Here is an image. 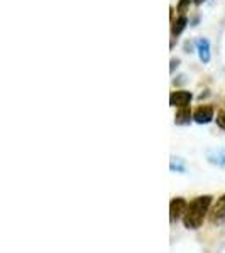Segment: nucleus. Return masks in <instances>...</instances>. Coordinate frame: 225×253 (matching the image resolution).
<instances>
[{"label":"nucleus","mask_w":225,"mask_h":253,"mask_svg":"<svg viewBox=\"0 0 225 253\" xmlns=\"http://www.w3.org/2000/svg\"><path fill=\"white\" fill-rule=\"evenodd\" d=\"M214 198L212 196H198L193 201L188 203L186 213L183 216V224H185L186 230H198L203 224V219L205 216L210 213V206Z\"/></svg>","instance_id":"nucleus-1"},{"label":"nucleus","mask_w":225,"mask_h":253,"mask_svg":"<svg viewBox=\"0 0 225 253\" xmlns=\"http://www.w3.org/2000/svg\"><path fill=\"white\" fill-rule=\"evenodd\" d=\"M188 203L185 198H173L169 203V221L176 223L178 219H183V216L186 213Z\"/></svg>","instance_id":"nucleus-2"},{"label":"nucleus","mask_w":225,"mask_h":253,"mask_svg":"<svg viewBox=\"0 0 225 253\" xmlns=\"http://www.w3.org/2000/svg\"><path fill=\"white\" fill-rule=\"evenodd\" d=\"M191 100H193V95H191V91H186V89H178V91H173L169 95V105L174 108L190 107Z\"/></svg>","instance_id":"nucleus-3"},{"label":"nucleus","mask_w":225,"mask_h":253,"mask_svg":"<svg viewBox=\"0 0 225 253\" xmlns=\"http://www.w3.org/2000/svg\"><path fill=\"white\" fill-rule=\"evenodd\" d=\"M214 118H215V110L210 105H202V107H198L193 112V120L200 125L210 124Z\"/></svg>","instance_id":"nucleus-4"},{"label":"nucleus","mask_w":225,"mask_h":253,"mask_svg":"<svg viewBox=\"0 0 225 253\" xmlns=\"http://www.w3.org/2000/svg\"><path fill=\"white\" fill-rule=\"evenodd\" d=\"M208 218H210L212 223H224L225 221V194L220 196L219 199H217V203L214 205V208L210 210V213H208Z\"/></svg>","instance_id":"nucleus-5"},{"label":"nucleus","mask_w":225,"mask_h":253,"mask_svg":"<svg viewBox=\"0 0 225 253\" xmlns=\"http://www.w3.org/2000/svg\"><path fill=\"white\" fill-rule=\"evenodd\" d=\"M196 46V51H198V58L202 61L203 64H208L212 59V52H210V41L205 39V38H200L196 39L195 42Z\"/></svg>","instance_id":"nucleus-6"},{"label":"nucleus","mask_w":225,"mask_h":253,"mask_svg":"<svg viewBox=\"0 0 225 253\" xmlns=\"http://www.w3.org/2000/svg\"><path fill=\"white\" fill-rule=\"evenodd\" d=\"M193 118V113H191L190 107H183L178 108L176 115H174V124L176 125H188Z\"/></svg>","instance_id":"nucleus-7"},{"label":"nucleus","mask_w":225,"mask_h":253,"mask_svg":"<svg viewBox=\"0 0 225 253\" xmlns=\"http://www.w3.org/2000/svg\"><path fill=\"white\" fill-rule=\"evenodd\" d=\"M188 22H190V20H188L186 15H179L176 20H173V26H171V36H173V39H176L178 36L186 29Z\"/></svg>","instance_id":"nucleus-8"},{"label":"nucleus","mask_w":225,"mask_h":253,"mask_svg":"<svg viewBox=\"0 0 225 253\" xmlns=\"http://www.w3.org/2000/svg\"><path fill=\"white\" fill-rule=\"evenodd\" d=\"M207 159H208V162H210V164L225 167V150H222V149L210 150V152L207 154Z\"/></svg>","instance_id":"nucleus-9"},{"label":"nucleus","mask_w":225,"mask_h":253,"mask_svg":"<svg viewBox=\"0 0 225 253\" xmlns=\"http://www.w3.org/2000/svg\"><path fill=\"white\" fill-rule=\"evenodd\" d=\"M169 169L173 170V172L185 174V172H186V164L181 161V159L173 157V159H171V162H169Z\"/></svg>","instance_id":"nucleus-10"},{"label":"nucleus","mask_w":225,"mask_h":253,"mask_svg":"<svg viewBox=\"0 0 225 253\" xmlns=\"http://www.w3.org/2000/svg\"><path fill=\"white\" fill-rule=\"evenodd\" d=\"M190 3H191V0H179L178 5H176L178 12H181V14H185V12H186L188 9H190Z\"/></svg>","instance_id":"nucleus-11"},{"label":"nucleus","mask_w":225,"mask_h":253,"mask_svg":"<svg viewBox=\"0 0 225 253\" xmlns=\"http://www.w3.org/2000/svg\"><path fill=\"white\" fill-rule=\"evenodd\" d=\"M217 125L225 130V112H220L219 115H217Z\"/></svg>","instance_id":"nucleus-12"},{"label":"nucleus","mask_w":225,"mask_h":253,"mask_svg":"<svg viewBox=\"0 0 225 253\" xmlns=\"http://www.w3.org/2000/svg\"><path fill=\"white\" fill-rule=\"evenodd\" d=\"M178 64H179V59H171V68H169V71L173 73V71H174V68H178Z\"/></svg>","instance_id":"nucleus-13"},{"label":"nucleus","mask_w":225,"mask_h":253,"mask_svg":"<svg viewBox=\"0 0 225 253\" xmlns=\"http://www.w3.org/2000/svg\"><path fill=\"white\" fill-rule=\"evenodd\" d=\"M185 52H193V51H191V42H190V41H186V42H185Z\"/></svg>","instance_id":"nucleus-14"},{"label":"nucleus","mask_w":225,"mask_h":253,"mask_svg":"<svg viewBox=\"0 0 225 253\" xmlns=\"http://www.w3.org/2000/svg\"><path fill=\"white\" fill-rule=\"evenodd\" d=\"M190 24H191V26H198V17H193V19H191V20H190Z\"/></svg>","instance_id":"nucleus-15"},{"label":"nucleus","mask_w":225,"mask_h":253,"mask_svg":"<svg viewBox=\"0 0 225 253\" xmlns=\"http://www.w3.org/2000/svg\"><path fill=\"white\" fill-rule=\"evenodd\" d=\"M203 2H207V0H193V3H195V5H202Z\"/></svg>","instance_id":"nucleus-16"}]
</instances>
